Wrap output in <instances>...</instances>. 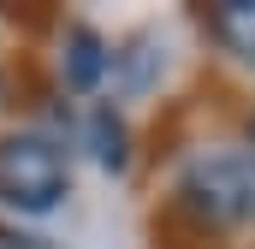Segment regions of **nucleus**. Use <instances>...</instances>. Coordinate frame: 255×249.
Here are the masks:
<instances>
[{"label": "nucleus", "instance_id": "obj_3", "mask_svg": "<svg viewBox=\"0 0 255 249\" xmlns=\"http://www.w3.org/2000/svg\"><path fill=\"white\" fill-rule=\"evenodd\" d=\"M208 30L220 36L226 54H238L244 65H255V0H220L208 12Z\"/></svg>", "mask_w": 255, "mask_h": 249}, {"label": "nucleus", "instance_id": "obj_7", "mask_svg": "<svg viewBox=\"0 0 255 249\" xmlns=\"http://www.w3.org/2000/svg\"><path fill=\"white\" fill-rule=\"evenodd\" d=\"M0 95H6V89H0Z\"/></svg>", "mask_w": 255, "mask_h": 249}, {"label": "nucleus", "instance_id": "obj_2", "mask_svg": "<svg viewBox=\"0 0 255 249\" xmlns=\"http://www.w3.org/2000/svg\"><path fill=\"white\" fill-rule=\"evenodd\" d=\"M65 196V160L42 136H6L0 142V202L24 214H48Z\"/></svg>", "mask_w": 255, "mask_h": 249}, {"label": "nucleus", "instance_id": "obj_4", "mask_svg": "<svg viewBox=\"0 0 255 249\" xmlns=\"http://www.w3.org/2000/svg\"><path fill=\"white\" fill-rule=\"evenodd\" d=\"M101 65H107V54H101V42L77 24V30H65V54H60V71L71 89H89L95 77H101Z\"/></svg>", "mask_w": 255, "mask_h": 249}, {"label": "nucleus", "instance_id": "obj_5", "mask_svg": "<svg viewBox=\"0 0 255 249\" xmlns=\"http://www.w3.org/2000/svg\"><path fill=\"white\" fill-rule=\"evenodd\" d=\"M95 154H101V166H125V130L113 113H95Z\"/></svg>", "mask_w": 255, "mask_h": 249}, {"label": "nucleus", "instance_id": "obj_1", "mask_svg": "<svg viewBox=\"0 0 255 249\" xmlns=\"http://www.w3.org/2000/svg\"><path fill=\"white\" fill-rule=\"evenodd\" d=\"M178 196L208 226H250L255 220V154L250 148H208L178 178Z\"/></svg>", "mask_w": 255, "mask_h": 249}, {"label": "nucleus", "instance_id": "obj_6", "mask_svg": "<svg viewBox=\"0 0 255 249\" xmlns=\"http://www.w3.org/2000/svg\"><path fill=\"white\" fill-rule=\"evenodd\" d=\"M0 249H54V244L30 238V232H18V226H0Z\"/></svg>", "mask_w": 255, "mask_h": 249}]
</instances>
